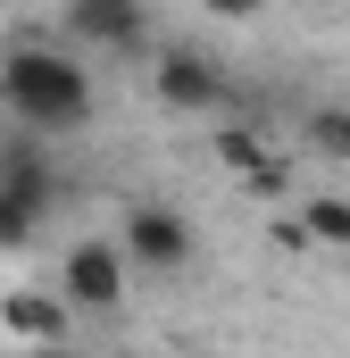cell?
<instances>
[{
    "mask_svg": "<svg viewBox=\"0 0 350 358\" xmlns=\"http://www.w3.org/2000/svg\"><path fill=\"white\" fill-rule=\"evenodd\" d=\"M150 92H159V108H167V117H209L234 84H225V67H217L209 50L175 42V50H159V67H150Z\"/></svg>",
    "mask_w": 350,
    "mask_h": 358,
    "instance_id": "obj_5",
    "label": "cell"
},
{
    "mask_svg": "<svg viewBox=\"0 0 350 358\" xmlns=\"http://www.w3.org/2000/svg\"><path fill=\"white\" fill-rule=\"evenodd\" d=\"M34 225H42V208H25V200H8V192H0V250H25V242H34Z\"/></svg>",
    "mask_w": 350,
    "mask_h": 358,
    "instance_id": "obj_10",
    "label": "cell"
},
{
    "mask_svg": "<svg viewBox=\"0 0 350 358\" xmlns=\"http://www.w3.org/2000/svg\"><path fill=\"white\" fill-rule=\"evenodd\" d=\"M292 217L309 225V242H326V250H350V200H342V192H309Z\"/></svg>",
    "mask_w": 350,
    "mask_h": 358,
    "instance_id": "obj_8",
    "label": "cell"
},
{
    "mask_svg": "<svg viewBox=\"0 0 350 358\" xmlns=\"http://www.w3.org/2000/svg\"><path fill=\"white\" fill-rule=\"evenodd\" d=\"M0 108L34 134V142H59V134H84L92 125V76L67 42H17L0 50Z\"/></svg>",
    "mask_w": 350,
    "mask_h": 358,
    "instance_id": "obj_1",
    "label": "cell"
},
{
    "mask_svg": "<svg viewBox=\"0 0 350 358\" xmlns=\"http://www.w3.org/2000/svg\"><path fill=\"white\" fill-rule=\"evenodd\" d=\"M0 8H8V0H0Z\"/></svg>",
    "mask_w": 350,
    "mask_h": 358,
    "instance_id": "obj_14",
    "label": "cell"
},
{
    "mask_svg": "<svg viewBox=\"0 0 350 358\" xmlns=\"http://www.w3.org/2000/svg\"><path fill=\"white\" fill-rule=\"evenodd\" d=\"M67 292H8L0 300V325L25 342V350H50V342H67Z\"/></svg>",
    "mask_w": 350,
    "mask_h": 358,
    "instance_id": "obj_6",
    "label": "cell"
},
{
    "mask_svg": "<svg viewBox=\"0 0 350 358\" xmlns=\"http://www.w3.org/2000/svg\"><path fill=\"white\" fill-rule=\"evenodd\" d=\"M242 183H251V192H259V200H275V192H284V167H275V159H267V167H251V176H242Z\"/></svg>",
    "mask_w": 350,
    "mask_h": 358,
    "instance_id": "obj_12",
    "label": "cell"
},
{
    "mask_svg": "<svg viewBox=\"0 0 350 358\" xmlns=\"http://www.w3.org/2000/svg\"><path fill=\"white\" fill-rule=\"evenodd\" d=\"M217 159H225L234 176H251V167H267V142L251 134V125H225V134H217Z\"/></svg>",
    "mask_w": 350,
    "mask_h": 358,
    "instance_id": "obj_9",
    "label": "cell"
},
{
    "mask_svg": "<svg viewBox=\"0 0 350 358\" xmlns=\"http://www.w3.org/2000/svg\"><path fill=\"white\" fill-rule=\"evenodd\" d=\"M300 142H309V159H342L350 167V108L342 100H317V108L300 117Z\"/></svg>",
    "mask_w": 350,
    "mask_h": 358,
    "instance_id": "obj_7",
    "label": "cell"
},
{
    "mask_svg": "<svg viewBox=\"0 0 350 358\" xmlns=\"http://www.w3.org/2000/svg\"><path fill=\"white\" fill-rule=\"evenodd\" d=\"M17 358H76V350H67V342H50V350H17Z\"/></svg>",
    "mask_w": 350,
    "mask_h": 358,
    "instance_id": "obj_13",
    "label": "cell"
},
{
    "mask_svg": "<svg viewBox=\"0 0 350 358\" xmlns=\"http://www.w3.org/2000/svg\"><path fill=\"white\" fill-rule=\"evenodd\" d=\"M200 8H209V17H217V25H251V17H259L267 0H200Z\"/></svg>",
    "mask_w": 350,
    "mask_h": 358,
    "instance_id": "obj_11",
    "label": "cell"
},
{
    "mask_svg": "<svg viewBox=\"0 0 350 358\" xmlns=\"http://www.w3.org/2000/svg\"><path fill=\"white\" fill-rule=\"evenodd\" d=\"M117 242H125V259L142 275H183L192 267V225H183V208H167V200H134L117 217Z\"/></svg>",
    "mask_w": 350,
    "mask_h": 358,
    "instance_id": "obj_4",
    "label": "cell"
},
{
    "mask_svg": "<svg viewBox=\"0 0 350 358\" xmlns=\"http://www.w3.org/2000/svg\"><path fill=\"white\" fill-rule=\"evenodd\" d=\"M59 42H67V50L134 59V50L150 42V0H67V8H59Z\"/></svg>",
    "mask_w": 350,
    "mask_h": 358,
    "instance_id": "obj_2",
    "label": "cell"
},
{
    "mask_svg": "<svg viewBox=\"0 0 350 358\" xmlns=\"http://www.w3.org/2000/svg\"><path fill=\"white\" fill-rule=\"evenodd\" d=\"M125 242H108V234H84V242H67V259H59V292H67V308H84V317H108L117 300H125Z\"/></svg>",
    "mask_w": 350,
    "mask_h": 358,
    "instance_id": "obj_3",
    "label": "cell"
}]
</instances>
